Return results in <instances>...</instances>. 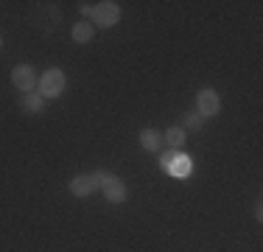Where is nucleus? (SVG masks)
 I'll use <instances>...</instances> for the list:
<instances>
[{"label": "nucleus", "instance_id": "1", "mask_svg": "<svg viewBox=\"0 0 263 252\" xmlns=\"http://www.w3.org/2000/svg\"><path fill=\"white\" fill-rule=\"evenodd\" d=\"M62 90H65V73H62L59 67L45 70V76L40 79V96L42 98H56Z\"/></svg>", "mask_w": 263, "mask_h": 252}, {"label": "nucleus", "instance_id": "2", "mask_svg": "<svg viewBox=\"0 0 263 252\" xmlns=\"http://www.w3.org/2000/svg\"><path fill=\"white\" fill-rule=\"evenodd\" d=\"M92 20L98 25H115L121 20V6L112 3V0H104V3L92 6Z\"/></svg>", "mask_w": 263, "mask_h": 252}, {"label": "nucleus", "instance_id": "3", "mask_svg": "<svg viewBox=\"0 0 263 252\" xmlns=\"http://www.w3.org/2000/svg\"><path fill=\"white\" fill-rule=\"evenodd\" d=\"M196 106H199V115H216L221 110V98H218L216 90H199L196 96Z\"/></svg>", "mask_w": 263, "mask_h": 252}, {"label": "nucleus", "instance_id": "4", "mask_svg": "<svg viewBox=\"0 0 263 252\" xmlns=\"http://www.w3.org/2000/svg\"><path fill=\"white\" fill-rule=\"evenodd\" d=\"M11 81H14V87H17L20 93H28L31 87L36 84L34 67H31V65H17L14 70H11Z\"/></svg>", "mask_w": 263, "mask_h": 252}, {"label": "nucleus", "instance_id": "5", "mask_svg": "<svg viewBox=\"0 0 263 252\" xmlns=\"http://www.w3.org/2000/svg\"><path fill=\"white\" fill-rule=\"evenodd\" d=\"M67 188H70V193H76V196H90V193L98 188V182H96V176H92V174H81Z\"/></svg>", "mask_w": 263, "mask_h": 252}, {"label": "nucleus", "instance_id": "6", "mask_svg": "<svg viewBox=\"0 0 263 252\" xmlns=\"http://www.w3.org/2000/svg\"><path fill=\"white\" fill-rule=\"evenodd\" d=\"M101 191H104V196L109 199V202H115V205L126 199V185H123L118 176H109V179H106L104 185H101Z\"/></svg>", "mask_w": 263, "mask_h": 252}, {"label": "nucleus", "instance_id": "7", "mask_svg": "<svg viewBox=\"0 0 263 252\" xmlns=\"http://www.w3.org/2000/svg\"><path fill=\"white\" fill-rule=\"evenodd\" d=\"M168 174L171 176H187L191 174V157L182 154V151H177V157H174L171 166H168Z\"/></svg>", "mask_w": 263, "mask_h": 252}, {"label": "nucleus", "instance_id": "8", "mask_svg": "<svg viewBox=\"0 0 263 252\" xmlns=\"http://www.w3.org/2000/svg\"><path fill=\"white\" fill-rule=\"evenodd\" d=\"M160 143H162V135H160L157 129H143L140 132V146L146 149V151H157Z\"/></svg>", "mask_w": 263, "mask_h": 252}, {"label": "nucleus", "instance_id": "9", "mask_svg": "<svg viewBox=\"0 0 263 252\" xmlns=\"http://www.w3.org/2000/svg\"><path fill=\"white\" fill-rule=\"evenodd\" d=\"M165 143H168L171 149L179 151V146L185 143V129H182V126H171V129L165 132Z\"/></svg>", "mask_w": 263, "mask_h": 252}, {"label": "nucleus", "instance_id": "10", "mask_svg": "<svg viewBox=\"0 0 263 252\" xmlns=\"http://www.w3.org/2000/svg\"><path fill=\"white\" fill-rule=\"evenodd\" d=\"M92 34H96V28H92L90 23H79V25H73V40H76V42H90V40H92Z\"/></svg>", "mask_w": 263, "mask_h": 252}, {"label": "nucleus", "instance_id": "11", "mask_svg": "<svg viewBox=\"0 0 263 252\" xmlns=\"http://www.w3.org/2000/svg\"><path fill=\"white\" fill-rule=\"evenodd\" d=\"M20 104H23V110H28V112H40L42 106H45V98H42V96H31V93H26V96L20 98Z\"/></svg>", "mask_w": 263, "mask_h": 252}, {"label": "nucleus", "instance_id": "12", "mask_svg": "<svg viewBox=\"0 0 263 252\" xmlns=\"http://www.w3.org/2000/svg\"><path fill=\"white\" fill-rule=\"evenodd\" d=\"M204 126V118L199 115V112H187V115H182V129H202Z\"/></svg>", "mask_w": 263, "mask_h": 252}, {"label": "nucleus", "instance_id": "13", "mask_svg": "<svg viewBox=\"0 0 263 252\" xmlns=\"http://www.w3.org/2000/svg\"><path fill=\"white\" fill-rule=\"evenodd\" d=\"M177 157V149H168V151H162V157H160V168L162 171H168V166H171V160Z\"/></svg>", "mask_w": 263, "mask_h": 252}, {"label": "nucleus", "instance_id": "14", "mask_svg": "<svg viewBox=\"0 0 263 252\" xmlns=\"http://www.w3.org/2000/svg\"><path fill=\"white\" fill-rule=\"evenodd\" d=\"M81 14H90L92 17V6L90 3H81Z\"/></svg>", "mask_w": 263, "mask_h": 252}, {"label": "nucleus", "instance_id": "15", "mask_svg": "<svg viewBox=\"0 0 263 252\" xmlns=\"http://www.w3.org/2000/svg\"><path fill=\"white\" fill-rule=\"evenodd\" d=\"M0 48H3V37H0Z\"/></svg>", "mask_w": 263, "mask_h": 252}]
</instances>
